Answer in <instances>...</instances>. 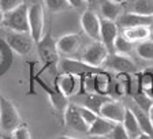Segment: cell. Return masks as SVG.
<instances>
[{"label":"cell","instance_id":"83f0119b","mask_svg":"<svg viewBox=\"0 0 153 139\" xmlns=\"http://www.w3.org/2000/svg\"><path fill=\"white\" fill-rule=\"evenodd\" d=\"M76 109H78V112H79V115L82 116V119L85 120V123L88 124V126H90V124L94 123V120L99 117V115L94 113L93 111H90L89 108L83 106V105H76Z\"/></svg>","mask_w":153,"mask_h":139},{"label":"cell","instance_id":"52a82bcc","mask_svg":"<svg viewBox=\"0 0 153 139\" xmlns=\"http://www.w3.org/2000/svg\"><path fill=\"white\" fill-rule=\"evenodd\" d=\"M59 67H60L63 74H73V75H76V76H86V75L99 74L96 67H92L89 64L83 63L82 60H74V59L62 60Z\"/></svg>","mask_w":153,"mask_h":139},{"label":"cell","instance_id":"6da1fadb","mask_svg":"<svg viewBox=\"0 0 153 139\" xmlns=\"http://www.w3.org/2000/svg\"><path fill=\"white\" fill-rule=\"evenodd\" d=\"M21 124L22 119L19 116L15 105L6 97H0V128L4 132L13 134Z\"/></svg>","mask_w":153,"mask_h":139},{"label":"cell","instance_id":"ab89813d","mask_svg":"<svg viewBox=\"0 0 153 139\" xmlns=\"http://www.w3.org/2000/svg\"><path fill=\"white\" fill-rule=\"evenodd\" d=\"M85 1H88V3H92L93 0H85Z\"/></svg>","mask_w":153,"mask_h":139},{"label":"cell","instance_id":"484cf974","mask_svg":"<svg viewBox=\"0 0 153 139\" xmlns=\"http://www.w3.org/2000/svg\"><path fill=\"white\" fill-rule=\"evenodd\" d=\"M135 51H137L138 56L143 60H153V41L150 40L140 42L135 47Z\"/></svg>","mask_w":153,"mask_h":139},{"label":"cell","instance_id":"4dcf8cb0","mask_svg":"<svg viewBox=\"0 0 153 139\" xmlns=\"http://www.w3.org/2000/svg\"><path fill=\"white\" fill-rule=\"evenodd\" d=\"M21 4H23L22 0H0V10L4 14H8L13 10H15L16 7H19Z\"/></svg>","mask_w":153,"mask_h":139},{"label":"cell","instance_id":"f1b7e54d","mask_svg":"<svg viewBox=\"0 0 153 139\" xmlns=\"http://www.w3.org/2000/svg\"><path fill=\"white\" fill-rule=\"evenodd\" d=\"M45 6L52 13H59V11L66 10L67 7H70L67 0H45Z\"/></svg>","mask_w":153,"mask_h":139},{"label":"cell","instance_id":"7a4b0ae2","mask_svg":"<svg viewBox=\"0 0 153 139\" xmlns=\"http://www.w3.org/2000/svg\"><path fill=\"white\" fill-rule=\"evenodd\" d=\"M37 47H38L40 59L44 61V68L42 70L53 67L55 64L59 61V55L60 53L57 51L56 41L52 38L51 33H47L45 35H42L40 42H37Z\"/></svg>","mask_w":153,"mask_h":139},{"label":"cell","instance_id":"4316f807","mask_svg":"<svg viewBox=\"0 0 153 139\" xmlns=\"http://www.w3.org/2000/svg\"><path fill=\"white\" fill-rule=\"evenodd\" d=\"M134 101H135V105H137L138 108H141V109L145 111L146 113L149 112L150 106L153 105L152 98H150L145 92H141V90H138V93L134 94Z\"/></svg>","mask_w":153,"mask_h":139},{"label":"cell","instance_id":"e0dca14e","mask_svg":"<svg viewBox=\"0 0 153 139\" xmlns=\"http://www.w3.org/2000/svg\"><path fill=\"white\" fill-rule=\"evenodd\" d=\"M115 124L116 123H114V121L108 120V119H105L102 116H99L94 120V123L89 126L88 134L90 136H108L109 132L114 130Z\"/></svg>","mask_w":153,"mask_h":139},{"label":"cell","instance_id":"8fae6325","mask_svg":"<svg viewBox=\"0 0 153 139\" xmlns=\"http://www.w3.org/2000/svg\"><path fill=\"white\" fill-rule=\"evenodd\" d=\"M126 109L127 108L124 106L122 102L114 101V100H107L104 102V105L101 106V111H100V116L108 119V120L114 121V123H122L124 119V115H126Z\"/></svg>","mask_w":153,"mask_h":139},{"label":"cell","instance_id":"ac0fdd59","mask_svg":"<svg viewBox=\"0 0 153 139\" xmlns=\"http://www.w3.org/2000/svg\"><path fill=\"white\" fill-rule=\"evenodd\" d=\"M131 42H142L149 40L150 37V26H137V27L123 29V34Z\"/></svg>","mask_w":153,"mask_h":139},{"label":"cell","instance_id":"cb8c5ba5","mask_svg":"<svg viewBox=\"0 0 153 139\" xmlns=\"http://www.w3.org/2000/svg\"><path fill=\"white\" fill-rule=\"evenodd\" d=\"M131 13L145 16H153V0H133Z\"/></svg>","mask_w":153,"mask_h":139},{"label":"cell","instance_id":"277c9868","mask_svg":"<svg viewBox=\"0 0 153 139\" xmlns=\"http://www.w3.org/2000/svg\"><path fill=\"white\" fill-rule=\"evenodd\" d=\"M44 10L41 4H33L29 7V34L33 38L34 44L40 42L44 35Z\"/></svg>","mask_w":153,"mask_h":139},{"label":"cell","instance_id":"2e32d148","mask_svg":"<svg viewBox=\"0 0 153 139\" xmlns=\"http://www.w3.org/2000/svg\"><path fill=\"white\" fill-rule=\"evenodd\" d=\"M78 85H79V76L73 75V74H62L57 78L56 83L59 90L66 97H71L73 94H75L78 90Z\"/></svg>","mask_w":153,"mask_h":139},{"label":"cell","instance_id":"d6a6232c","mask_svg":"<svg viewBox=\"0 0 153 139\" xmlns=\"http://www.w3.org/2000/svg\"><path fill=\"white\" fill-rule=\"evenodd\" d=\"M67 3L70 7H74V8H81L83 7V4L86 3L85 0H67Z\"/></svg>","mask_w":153,"mask_h":139},{"label":"cell","instance_id":"d590c367","mask_svg":"<svg viewBox=\"0 0 153 139\" xmlns=\"http://www.w3.org/2000/svg\"><path fill=\"white\" fill-rule=\"evenodd\" d=\"M148 115H149L150 121H152V124H153V105L150 106V109H149V112H148Z\"/></svg>","mask_w":153,"mask_h":139},{"label":"cell","instance_id":"7c38bea8","mask_svg":"<svg viewBox=\"0 0 153 139\" xmlns=\"http://www.w3.org/2000/svg\"><path fill=\"white\" fill-rule=\"evenodd\" d=\"M56 47L59 53L64 55V56H73L79 51L81 47V37L79 34L75 33H70V34L62 35L56 41Z\"/></svg>","mask_w":153,"mask_h":139},{"label":"cell","instance_id":"44dd1931","mask_svg":"<svg viewBox=\"0 0 153 139\" xmlns=\"http://www.w3.org/2000/svg\"><path fill=\"white\" fill-rule=\"evenodd\" d=\"M107 100H108V98H105L104 95H101V94H97V93H86L81 105L89 108L90 111H93L94 113L100 115L101 106L104 105V102L107 101Z\"/></svg>","mask_w":153,"mask_h":139},{"label":"cell","instance_id":"9a60e30c","mask_svg":"<svg viewBox=\"0 0 153 139\" xmlns=\"http://www.w3.org/2000/svg\"><path fill=\"white\" fill-rule=\"evenodd\" d=\"M40 82V85L42 86V87L47 90L48 95H49V100H51V104L52 106L56 109V111L59 112H66V109L68 108V97H66V95L63 94V93L59 90V87L57 86H55V90L52 87H49V86L47 85V83H42L41 81H38Z\"/></svg>","mask_w":153,"mask_h":139},{"label":"cell","instance_id":"ba28073f","mask_svg":"<svg viewBox=\"0 0 153 139\" xmlns=\"http://www.w3.org/2000/svg\"><path fill=\"white\" fill-rule=\"evenodd\" d=\"M81 26L88 37L94 41H99L100 38V29H101V19L99 15L90 10H86L81 16Z\"/></svg>","mask_w":153,"mask_h":139},{"label":"cell","instance_id":"7402d4cb","mask_svg":"<svg viewBox=\"0 0 153 139\" xmlns=\"http://www.w3.org/2000/svg\"><path fill=\"white\" fill-rule=\"evenodd\" d=\"M122 7L120 4L115 3L112 0H104L101 3V15L102 19H108V21H116L120 16Z\"/></svg>","mask_w":153,"mask_h":139},{"label":"cell","instance_id":"f546056e","mask_svg":"<svg viewBox=\"0 0 153 139\" xmlns=\"http://www.w3.org/2000/svg\"><path fill=\"white\" fill-rule=\"evenodd\" d=\"M108 136H109V139H131L130 136H128V134L126 132L124 127L122 126V123L115 124L114 130L109 132Z\"/></svg>","mask_w":153,"mask_h":139},{"label":"cell","instance_id":"3957f363","mask_svg":"<svg viewBox=\"0 0 153 139\" xmlns=\"http://www.w3.org/2000/svg\"><path fill=\"white\" fill-rule=\"evenodd\" d=\"M4 21L6 25L11 29V32L29 34V7L25 3L7 14Z\"/></svg>","mask_w":153,"mask_h":139},{"label":"cell","instance_id":"9c48e42d","mask_svg":"<svg viewBox=\"0 0 153 139\" xmlns=\"http://www.w3.org/2000/svg\"><path fill=\"white\" fill-rule=\"evenodd\" d=\"M104 64L107 68L114 70V71L120 74H130L137 70V66L134 64V61L131 60L130 57L124 56V55H118V53L108 55Z\"/></svg>","mask_w":153,"mask_h":139},{"label":"cell","instance_id":"4fadbf2b","mask_svg":"<svg viewBox=\"0 0 153 139\" xmlns=\"http://www.w3.org/2000/svg\"><path fill=\"white\" fill-rule=\"evenodd\" d=\"M64 119H66V124L70 127L71 130L76 131V132H81V134H88L89 126L85 123V120H83L82 116L79 115L75 104L68 105V108L64 112Z\"/></svg>","mask_w":153,"mask_h":139},{"label":"cell","instance_id":"5b68a950","mask_svg":"<svg viewBox=\"0 0 153 139\" xmlns=\"http://www.w3.org/2000/svg\"><path fill=\"white\" fill-rule=\"evenodd\" d=\"M108 55H109V52L107 51V48L104 47V44H102L101 41H94L93 44H90L89 47L85 49L81 60H82L83 63L97 68V67L102 66V64L105 63Z\"/></svg>","mask_w":153,"mask_h":139},{"label":"cell","instance_id":"f35d334b","mask_svg":"<svg viewBox=\"0 0 153 139\" xmlns=\"http://www.w3.org/2000/svg\"><path fill=\"white\" fill-rule=\"evenodd\" d=\"M112 1H115V3H118V4H122V3H124L126 0H112Z\"/></svg>","mask_w":153,"mask_h":139},{"label":"cell","instance_id":"ffe728a7","mask_svg":"<svg viewBox=\"0 0 153 139\" xmlns=\"http://www.w3.org/2000/svg\"><path fill=\"white\" fill-rule=\"evenodd\" d=\"M0 76L8 71L13 64V49L7 45L6 40L0 38Z\"/></svg>","mask_w":153,"mask_h":139},{"label":"cell","instance_id":"d4e9b609","mask_svg":"<svg viewBox=\"0 0 153 139\" xmlns=\"http://www.w3.org/2000/svg\"><path fill=\"white\" fill-rule=\"evenodd\" d=\"M133 49H134V42L128 41L124 35H118L116 41H115V45H114V53L128 56L133 52Z\"/></svg>","mask_w":153,"mask_h":139},{"label":"cell","instance_id":"8992f818","mask_svg":"<svg viewBox=\"0 0 153 139\" xmlns=\"http://www.w3.org/2000/svg\"><path fill=\"white\" fill-rule=\"evenodd\" d=\"M6 42L13 49V52H15L18 55H22V56L30 53L33 49V44H34L30 34H27V33H16V32L8 33L6 38Z\"/></svg>","mask_w":153,"mask_h":139},{"label":"cell","instance_id":"74e56055","mask_svg":"<svg viewBox=\"0 0 153 139\" xmlns=\"http://www.w3.org/2000/svg\"><path fill=\"white\" fill-rule=\"evenodd\" d=\"M3 139H15V138H14V135H10L8 134V135H4Z\"/></svg>","mask_w":153,"mask_h":139},{"label":"cell","instance_id":"30bf717a","mask_svg":"<svg viewBox=\"0 0 153 139\" xmlns=\"http://www.w3.org/2000/svg\"><path fill=\"white\" fill-rule=\"evenodd\" d=\"M119 35V27L114 21L101 19V29H100V40L107 48L109 55L114 53V45Z\"/></svg>","mask_w":153,"mask_h":139},{"label":"cell","instance_id":"d6986e66","mask_svg":"<svg viewBox=\"0 0 153 139\" xmlns=\"http://www.w3.org/2000/svg\"><path fill=\"white\" fill-rule=\"evenodd\" d=\"M122 126L124 127L126 132L128 134V136H130L131 139H135L140 134H142L141 127L137 121V117H135V115L133 113V111H131L130 108L126 109V115H124V119H123V121H122Z\"/></svg>","mask_w":153,"mask_h":139},{"label":"cell","instance_id":"836d02e7","mask_svg":"<svg viewBox=\"0 0 153 139\" xmlns=\"http://www.w3.org/2000/svg\"><path fill=\"white\" fill-rule=\"evenodd\" d=\"M135 139H153V135H149V134L142 132V134H140V135H138Z\"/></svg>","mask_w":153,"mask_h":139},{"label":"cell","instance_id":"1f68e13d","mask_svg":"<svg viewBox=\"0 0 153 139\" xmlns=\"http://www.w3.org/2000/svg\"><path fill=\"white\" fill-rule=\"evenodd\" d=\"M13 135L15 139H30V134H29L27 127L23 126V124H21V126L14 131Z\"/></svg>","mask_w":153,"mask_h":139},{"label":"cell","instance_id":"e575fe53","mask_svg":"<svg viewBox=\"0 0 153 139\" xmlns=\"http://www.w3.org/2000/svg\"><path fill=\"white\" fill-rule=\"evenodd\" d=\"M56 139H93V138H76V136H59Z\"/></svg>","mask_w":153,"mask_h":139},{"label":"cell","instance_id":"603a6c76","mask_svg":"<svg viewBox=\"0 0 153 139\" xmlns=\"http://www.w3.org/2000/svg\"><path fill=\"white\" fill-rule=\"evenodd\" d=\"M130 109L133 111V113L135 115V117H137V121L141 127V131L145 134H149V135H153V124H152V121H150L149 115L145 111H142L141 108H138L137 105L130 108Z\"/></svg>","mask_w":153,"mask_h":139},{"label":"cell","instance_id":"8d00e7d4","mask_svg":"<svg viewBox=\"0 0 153 139\" xmlns=\"http://www.w3.org/2000/svg\"><path fill=\"white\" fill-rule=\"evenodd\" d=\"M4 19H6V14H4L3 11L0 10V23H3V22H4Z\"/></svg>","mask_w":153,"mask_h":139},{"label":"cell","instance_id":"5bb4252c","mask_svg":"<svg viewBox=\"0 0 153 139\" xmlns=\"http://www.w3.org/2000/svg\"><path fill=\"white\" fill-rule=\"evenodd\" d=\"M118 23L122 29L137 27V26H152L153 16H145L135 13H126L122 14L118 18Z\"/></svg>","mask_w":153,"mask_h":139}]
</instances>
